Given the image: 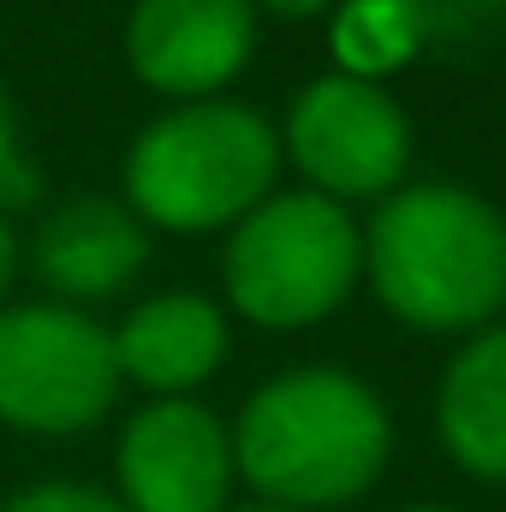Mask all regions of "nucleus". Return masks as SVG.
I'll return each instance as SVG.
<instances>
[{
  "mask_svg": "<svg viewBox=\"0 0 506 512\" xmlns=\"http://www.w3.org/2000/svg\"><path fill=\"white\" fill-rule=\"evenodd\" d=\"M233 512H292V507H274V501H251V507H233Z\"/></svg>",
  "mask_w": 506,
  "mask_h": 512,
  "instance_id": "a211bd4d",
  "label": "nucleus"
},
{
  "mask_svg": "<svg viewBox=\"0 0 506 512\" xmlns=\"http://www.w3.org/2000/svg\"><path fill=\"white\" fill-rule=\"evenodd\" d=\"M120 387L114 334L66 304L0 310V417L30 435L90 429Z\"/></svg>",
  "mask_w": 506,
  "mask_h": 512,
  "instance_id": "39448f33",
  "label": "nucleus"
},
{
  "mask_svg": "<svg viewBox=\"0 0 506 512\" xmlns=\"http://www.w3.org/2000/svg\"><path fill=\"white\" fill-rule=\"evenodd\" d=\"M387 411L346 370H292L256 387L233 459L274 507H340L364 495L387 465Z\"/></svg>",
  "mask_w": 506,
  "mask_h": 512,
  "instance_id": "f257e3e1",
  "label": "nucleus"
},
{
  "mask_svg": "<svg viewBox=\"0 0 506 512\" xmlns=\"http://www.w3.org/2000/svg\"><path fill=\"white\" fill-rule=\"evenodd\" d=\"M143 227L108 197H78L54 209L36 233V274L60 298H108L143 268Z\"/></svg>",
  "mask_w": 506,
  "mask_h": 512,
  "instance_id": "1a4fd4ad",
  "label": "nucleus"
},
{
  "mask_svg": "<svg viewBox=\"0 0 506 512\" xmlns=\"http://www.w3.org/2000/svg\"><path fill=\"white\" fill-rule=\"evenodd\" d=\"M286 149L322 185V197H376L405 173L411 131L381 84L328 72L292 102Z\"/></svg>",
  "mask_w": 506,
  "mask_h": 512,
  "instance_id": "423d86ee",
  "label": "nucleus"
},
{
  "mask_svg": "<svg viewBox=\"0 0 506 512\" xmlns=\"http://www.w3.org/2000/svg\"><path fill=\"white\" fill-rule=\"evenodd\" d=\"M12 268H18V239H12V227L0 221V298H6V286H12Z\"/></svg>",
  "mask_w": 506,
  "mask_h": 512,
  "instance_id": "dca6fc26",
  "label": "nucleus"
},
{
  "mask_svg": "<svg viewBox=\"0 0 506 512\" xmlns=\"http://www.w3.org/2000/svg\"><path fill=\"white\" fill-rule=\"evenodd\" d=\"M441 441L471 477L506 483V328L453 358L441 382Z\"/></svg>",
  "mask_w": 506,
  "mask_h": 512,
  "instance_id": "9b49d317",
  "label": "nucleus"
},
{
  "mask_svg": "<svg viewBox=\"0 0 506 512\" xmlns=\"http://www.w3.org/2000/svg\"><path fill=\"white\" fill-rule=\"evenodd\" d=\"M495 6H501V0H405L417 36H429V30H453V24H471L477 12L495 18Z\"/></svg>",
  "mask_w": 506,
  "mask_h": 512,
  "instance_id": "2eb2a0df",
  "label": "nucleus"
},
{
  "mask_svg": "<svg viewBox=\"0 0 506 512\" xmlns=\"http://www.w3.org/2000/svg\"><path fill=\"white\" fill-rule=\"evenodd\" d=\"M364 262L376 298L411 328H477L506 304V221L459 185H411L370 221Z\"/></svg>",
  "mask_w": 506,
  "mask_h": 512,
  "instance_id": "f03ea898",
  "label": "nucleus"
},
{
  "mask_svg": "<svg viewBox=\"0 0 506 512\" xmlns=\"http://www.w3.org/2000/svg\"><path fill=\"white\" fill-rule=\"evenodd\" d=\"M262 6H268L274 18H316L328 0H262Z\"/></svg>",
  "mask_w": 506,
  "mask_h": 512,
  "instance_id": "f3484780",
  "label": "nucleus"
},
{
  "mask_svg": "<svg viewBox=\"0 0 506 512\" xmlns=\"http://www.w3.org/2000/svg\"><path fill=\"white\" fill-rule=\"evenodd\" d=\"M6 512H126L114 495L90 489V483H42V489H24Z\"/></svg>",
  "mask_w": 506,
  "mask_h": 512,
  "instance_id": "ddd939ff",
  "label": "nucleus"
},
{
  "mask_svg": "<svg viewBox=\"0 0 506 512\" xmlns=\"http://www.w3.org/2000/svg\"><path fill=\"white\" fill-rule=\"evenodd\" d=\"M36 191H42V179H36V167L18 155L12 120H6V96H0V209H24V203H36Z\"/></svg>",
  "mask_w": 506,
  "mask_h": 512,
  "instance_id": "4468645a",
  "label": "nucleus"
},
{
  "mask_svg": "<svg viewBox=\"0 0 506 512\" xmlns=\"http://www.w3.org/2000/svg\"><path fill=\"white\" fill-rule=\"evenodd\" d=\"M358 227L322 191L256 203L227 245V298L262 328H310L346 304L358 280Z\"/></svg>",
  "mask_w": 506,
  "mask_h": 512,
  "instance_id": "20e7f679",
  "label": "nucleus"
},
{
  "mask_svg": "<svg viewBox=\"0 0 506 512\" xmlns=\"http://www.w3.org/2000/svg\"><path fill=\"white\" fill-rule=\"evenodd\" d=\"M411 512H447V507H411Z\"/></svg>",
  "mask_w": 506,
  "mask_h": 512,
  "instance_id": "6ab92c4d",
  "label": "nucleus"
},
{
  "mask_svg": "<svg viewBox=\"0 0 506 512\" xmlns=\"http://www.w3.org/2000/svg\"><path fill=\"white\" fill-rule=\"evenodd\" d=\"M411 42H417V24H411L405 0H358V6L340 18V54H346V66H352V78L393 66Z\"/></svg>",
  "mask_w": 506,
  "mask_h": 512,
  "instance_id": "f8f14e48",
  "label": "nucleus"
},
{
  "mask_svg": "<svg viewBox=\"0 0 506 512\" xmlns=\"http://www.w3.org/2000/svg\"><path fill=\"white\" fill-rule=\"evenodd\" d=\"M256 48L251 0H137L126 54L161 96H209L245 72Z\"/></svg>",
  "mask_w": 506,
  "mask_h": 512,
  "instance_id": "6e6552de",
  "label": "nucleus"
},
{
  "mask_svg": "<svg viewBox=\"0 0 506 512\" xmlns=\"http://www.w3.org/2000/svg\"><path fill=\"white\" fill-rule=\"evenodd\" d=\"M233 441L197 399H155L126 423L120 489L131 512H221Z\"/></svg>",
  "mask_w": 506,
  "mask_h": 512,
  "instance_id": "0eeeda50",
  "label": "nucleus"
},
{
  "mask_svg": "<svg viewBox=\"0 0 506 512\" xmlns=\"http://www.w3.org/2000/svg\"><path fill=\"white\" fill-rule=\"evenodd\" d=\"M114 358L120 376L143 382L149 393H185L227 358V322L197 292H161L126 316V328L114 334Z\"/></svg>",
  "mask_w": 506,
  "mask_h": 512,
  "instance_id": "9d476101",
  "label": "nucleus"
},
{
  "mask_svg": "<svg viewBox=\"0 0 506 512\" xmlns=\"http://www.w3.org/2000/svg\"><path fill=\"white\" fill-rule=\"evenodd\" d=\"M280 137L239 102H191L161 114L131 143L126 197L131 209L173 233H209L245 221L274 185Z\"/></svg>",
  "mask_w": 506,
  "mask_h": 512,
  "instance_id": "7ed1b4c3",
  "label": "nucleus"
}]
</instances>
